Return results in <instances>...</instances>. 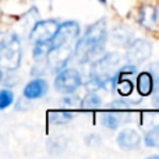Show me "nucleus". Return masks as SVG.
<instances>
[{
  "label": "nucleus",
  "mask_w": 159,
  "mask_h": 159,
  "mask_svg": "<svg viewBox=\"0 0 159 159\" xmlns=\"http://www.w3.org/2000/svg\"><path fill=\"white\" fill-rule=\"evenodd\" d=\"M106 36V20L101 18L96 22H93L92 25H89L88 30L85 31L84 36H81L77 41L71 59H75L80 64L92 61L103 50Z\"/></svg>",
  "instance_id": "f257e3e1"
},
{
  "label": "nucleus",
  "mask_w": 159,
  "mask_h": 159,
  "mask_svg": "<svg viewBox=\"0 0 159 159\" xmlns=\"http://www.w3.org/2000/svg\"><path fill=\"white\" fill-rule=\"evenodd\" d=\"M155 87L154 77L151 73L148 71H143L137 75V91L141 96H148L152 93Z\"/></svg>",
  "instance_id": "9d476101"
},
{
  "label": "nucleus",
  "mask_w": 159,
  "mask_h": 159,
  "mask_svg": "<svg viewBox=\"0 0 159 159\" xmlns=\"http://www.w3.org/2000/svg\"><path fill=\"white\" fill-rule=\"evenodd\" d=\"M82 85L81 74L77 69L63 67L57 71L55 78V89L64 95H71Z\"/></svg>",
  "instance_id": "7ed1b4c3"
},
{
  "label": "nucleus",
  "mask_w": 159,
  "mask_h": 159,
  "mask_svg": "<svg viewBox=\"0 0 159 159\" xmlns=\"http://www.w3.org/2000/svg\"><path fill=\"white\" fill-rule=\"evenodd\" d=\"M145 144L147 147H159V126L154 127L151 131L147 133Z\"/></svg>",
  "instance_id": "dca6fc26"
},
{
  "label": "nucleus",
  "mask_w": 159,
  "mask_h": 159,
  "mask_svg": "<svg viewBox=\"0 0 159 159\" xmlns=\"http://www.w3.org/2000/svg\"><path fill=\"white\" fill-rule=\"evenodd\" d=\"M57 28L59 24L56 20H42V21L35 22L30 32V41L32 43L50 41L55 32L57 31Z\"/></svg>",
  "instance_id": "39448f33"
},
{
  "label": "nucleus",
  "mask_w": 159,
  "mask_h": 159,
  "mask_svg": "<svg viewBox=\"0 0 159 159\" xmlns=\"http://www.w3.org/2000/svg\"><path fill=\"white\" fill-rule=\"evenodd\" d=\"M48 89H49V85L43 78H34L25 85L22 95L30 101L41 99L48 93Z\"/></svg>",
  "instance_id": "6e6552de"
},
{
  "label": "nucleus",
  "mask_w": 159,
  "mask_h": 159,
  "mask_svg": "<svg viewBox=\"0 0 159 159\" xmlns=\"http://www.w3.org/2000/svg\"><path fill=\"white\" fill-rule=\"evenodd\" d=\"M80 35V24L77 21H64L63 24H59L57 31L55 32L53 38L50 39V46L57 48L63 45L73 43V41L78 38Z\"/></svg>",
  "instance_id": "20e7f679"
},
{
  "label": "nucleus",
  "mask_w": 159,
  "mask_h": 159,
  "mask_svg": "<svg viewBox=\"0 0 159 159\" xmlns=\"http://www.w3.org/2000/svg\"><path fill=\"white\" fill-rule=\"evenodd\" d=\"M22 48L20 38L13 32H0V69L16 71L21 64Z\"/></svg>",
  "instance_id": "f03ea898"
},
{
  "label": "nucleus",
  "mask_w": 159,
  "mask_h": 159,
  "mask_svg": "<svg viewBox=\"0 0 159 159\" xmlns=\"http://www.w3.org/2000/svg\"><path fill=\"white\" fill-rule=\"evenodd\" d=\"M152 46L148 41L144 39H135L127 49V61L130 64H140L145 61L151 56Z\"/></svg>",
  "instance_id": "423d86ee"
},
{
  "label": "nucleus",
  "mask_w": 159,
  "mask_h": 159,
  "mask_svg": "<svg viewBox=\"0 0 159 159\" xmlns=\"http://www.w3.org/2000/svg\"><path fill=\"white\" fill-rule=\"evenodd\" d=\"M99 2H101L102 4H106V0H99Z\"/></svg>",
  "instance_id": "6ab92c4d"
},
{
  "label": "nucleus",
  "mask_w": 159,
  "mask_h": 159,
  "mask_svg": "<svg viewBox=\"0 0 159 159\" xmlns=\"http://www.w3.org/2000/svg\"><path fill=\"white\" fill-rule=\"evenodd\" d=\"M138 21L149 31H159V11L155 6L145 4L140 8Z\"/></svg>",
  "instance_id": "0eeeda50"
},
{
  "label": "nucleus",
  "mask_w": 159,
  "mask_h": 159,
  "mask_svg": "<svg viewBox=\"0 0 159 159\" xmlns=\"http://www.w3.org/2000/svg\"><path fill=\"white\" fill-rule=\"evenodd\" d=\"M2 81H3V70L0 69V82H2Z\"/></svg>",
  "instance_id": "a211bd4d"
},
{
  "label": "nucleus",
  "mask_w": 159,
  "mask_h": 159,
  "mask_svg": "<svg viewBox=\"0 0 159 159\" xmlns=\"http://www.w3.org/2000/svg\"><path fill=\"white\" fill-rule=\"evenodd\" d=\"M75 99H77V98H71V96H67V98L63 99V102H64V105H73Z\"/></svg>",
  "instance_id": "f3484780"
},
{
  "label": "nucleus",
  "mask_w": 159,
  "mask_h": 159,
  "mask_svg": "<svg viewBox=\"0 0 159 159\" xmlns=\"http://www.w3.org/2000/svg\"><path fill=\"white\" fill-rule=\"evenodd\" d=\"M14 102V93L8 88H3L0 89V110L7 109L8 106H11V103Z\"/></svg>",
  "instance_id": "4468645a"
},
{
  "label": "nucleus",
  "mask_w": 159,
  "mask_h": 159,
  "mask_svg": "<svg viewBox=\"0 0 159 159\" xmlns=\"http://www.w3.org/2000/svg\"><path fill=\"white\" fill-rule=\"evenodd\" d=\"M117 144L121 149L134 151L141 144V135L138 134V131H135V130H133V129H124L119 133Z\"/></svg>",
  "instance_id": "1a4fd4ad"
},
{
  "label": "nucleus",
  "mask_w": 159,
  "mask_h": 159,
  "mask_svg": "<svg viewBox=\"0 0 159 159\" xmlns=\"http://www.w3.org/2000/svg\"><path fill=\"white\" fill-rule=\"evenodd\" d=\"M101 105H102V99L96 93V91H88L85 98L81 101V106L84 109H98Z\"/></svg>",
  "instance_id": "f8f14e48"
},
{
  "label": "nucleus",
  "mask_w": 159,
  "mask_h": 159,
  "mask_svg": "<svg viewBox=\"0 0 159 159\" xmlns=\"http://www.w3.org/2000/svg\"><path fill=\"white\" fill-rule=\"evenodd\" d=\"M73 117L74 115L71 112H66V110H56V112L49 113V120L53 124H66Z\"/></svg>",
  "instance_id": "ddd939ff"
},
{
  "label": "nucleus",
  "mask_w": 159,
  "mask_h": 159,
  "mask_svg": "<svg viewBox=\"0 0 159 159\" xmlns=\"http://www.w3.org/2000/svg\"><path fill=\"white\" fill-rule=\"evenodd\" d=\"M115 91H117L121 96H129L133 91V81L117 73V78L115 82Z\"/></svg>",
  "instance_id": "9b49d317"
},
{
  "label": "nucleus",
  "mask_w": 159,
  "mask_h": 159,
  "mask_svg": "<svg viewBox=\"0 0 159 159\" xmlns=\"http://www.w3.org/2000/svg\"><path fill=\"white\" fill-rule=\"evenodd\" d=\"M102 124L109 130H116L120 126V117L115 113H106L102 116Z\"/></svg>",
  "instance_id": "2eb2a0df"
}]
</instances>
